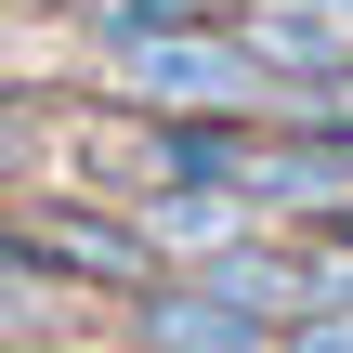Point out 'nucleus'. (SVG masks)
<instances>
[{
    "label": "nucleus",
    "mask_w": 353,
    "mask_h": 353,
    "mask_svg": "<svg viewBox=\"0 0 353 353\" xmlns=\"http://www.w3.org/2000/svg\"><path fill=\"white\" fill-rule=\"evenodd\" d=\"M105 79L118 105L144 118H262L275 105V65L249 52V26H157V39H105Z\"/></svg>",
    "instance_id": "f257e3e1"
},
{
    "label": "nucleus",
    "mask_w": 353,
    "mask_h": 353,
    "mask_svg": "<svg viewBox=\"0 0 353 353\" xmlns=\"http://www.w3.org/2000/svg\"><path fill=\"white\" fill-rule=\"evenodd\" d=\"M26 249H39V262H65V275H92V288H144V275H157L144 210H92V196H52V210L26 223Z\"/></svg>",
    "instance_id": "f03ea898"
},
{
    "label": "nucleus",
    "mask_w": 353,
    "mask_h": 353,
    "mask_svg": "<svg viewBox=\"0 0 353 353\" xmlns=\"http://www.w3.org/2000/svg\"><path fill=\"white\" fill-rule=\"evenodd\" d=\"M144 236H157V262H223L262 236V196L249 183H144Z\"/></svg>",
    "instance_id": "7ed1b4c3"
},
{
    "label": "nucleus",
    "mask_w": 353,
    "mask_h": 353,
    "mask_svg": "<svg viewBox=\"0 0 353 353\" xmlns=\"http://www.w3.org/2000/svg\"><path fill=\"white\" fill-rule=\"evenodd\" d=\"M144 353H262V314L223 301L210 275L196 288H144Z\"/></svg>",
    "instance_id": "20e7f679"
},
{
    "label": "nucleus",
    "mask_w": 353,
    "mask_h": 353,
    "mask_svg": "<svg viewBox=\"0 0 353 353\" xmlns=\"http://www.w3.org/2000/svg\"><path fill=\"white\" fill-rule=\"evenodd\" d=\"M288 353H353V301H327V314H288Z\"/></svg>",
    "instance_id": "39448f33"
},
{
    "label": "nucleus",
    "mask_w": 353,
    "mask_h": 353,
    "mask_svg": "<svg viewBox=\"0 0 353 353\" xmlns=\"http://www.w3.org/2000/svg\"><path fill=\"white\" fill-rule=\"evenodd\" d=\"M288 13H314V26H327V39L353 52V0H288Z\"/></svg>",
    "instance_id": "423d86ee"
}]
</instances>
